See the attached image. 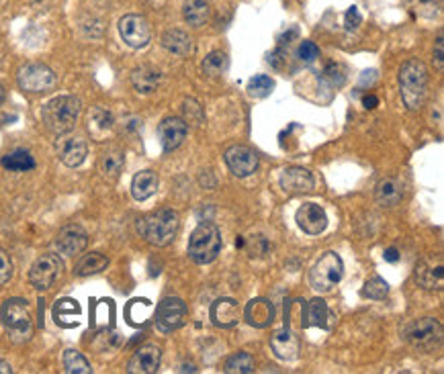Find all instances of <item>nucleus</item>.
I'll list each match as a JSON object with an SVG mask.
<instances>
[{"label": "nucleus", "instance_id": "obj_1", "mask_svg": "<svg viewBox=\"0 0 444 374\" xmlns=\"http://www.w3.org/2000/svg\"><path fill=\"white\" fill-rule=\"evenodd\" d=\"M428 68L422 59H407L399 70V88L402 98L409 111H420L428 96Z\"/></svg>", "mask_w": 444, "mask_h": 374}, {"label": "nucleus", "instance_id": "obj_2", "mask_svg": "<svg viewBox=\"0 0 444 374\" xmlns=\"http://www.w3.org/2000/svg\"><path fill=\"white\" fill-rule=\"evenodd\" d=\"M178 227H181V217L172 209L154 211V213H149V215L142 217L137 221L140 235L146 242H149L152 245H158V247H164L168 243L174 242V238L178 233Z\"/></svg>", "mask_w": 444, "mask_h": 374}, {"label": "nucleus", "instance_id": "obj_3", "mask_svg": "<svg viewBox=\"0 0 444 374\" xmlns=\"http://www.w3.org/2000/svg\"><path fill=\"white\" fill-rule=\"evenodd\" d=\"M80 109H82V105L76 96L64 94V96H56L50 103H45L41 117H43V123L50 132L56 133V135H64L76 127Z\"/></svg>", "mask_w": 444, "mask_h": 374}, {"label": "nucleus", "instance_id": "obj_4", "mask_svg": "<svg viewBox=\"0 0 444 374\" xmlns=\"http://www.w3.org/2000/svg\"><path fill=\"white\" fill-rule=\"evenodd\" d=\"M222 252V231L213 223H199L188 240V256L197 264L213 262Z\"/></svg>", "mask_w": 444, "mask_h": 374}, {"label": "nucleus", "instance_id": "obj_5", "mask_svg": "<svg viewBox=\"0 0 444 374\" xmlns=\"http://www.w3.org/2000/svg\"><path fill=\"white\" fill-rule=\"evenodd\" d=\"M0 321L15 341H27L33 334L31 311L25 299H8L0 309Z\"/></svg>", "mask_w": 444, "mask_h": 374}, {"label": "nucleus", "instance_id": "obj_6", "mask_svg": "<svg viewBox=\"0 0 444 374\" xmlns=\"http://www.w3.org/2000/svg\"><path fill=\"white\" fill-rule=\"evenodd\" d=\"M402 336L414 348L424 350V352H432L443 344V325L434 317L414 319V321L404 325Z\"/></svg>", "mask_w": 444, "mask_h": 374}, {"label": "nucleus", "instance_id": "obj_7", "mask_svg": "<svg viewBox=\"0 0 444 374\" xmlns=\"http://www.w3.org/2000/svg\"><path fill=\"white\" fill-rule=\"evenodd\" d=\"M344 264L336 252H326L309 272V282L317 293H330L338 282L342 281Z\"/></svg>", "mask_w": 444, "mask_h": 374}, {"label": "nucleus", "instance_id": "obj_8", "mask_svg": "<svg viewBox=\"0 0 444 374\" xmlns=\"http://www.w3.org/2000/svg\"><path fill=\"white\" fill-rule=\"evenodd\" d=\"M21 90L29 94H43L54 90L57 84V78L52 68L45 64H27L23 66L17 74Z\"/></svg>", "mask_w": 444, "mask_h": 374}, {"label": "nucleus", "instance_id": "obj_9", "mask_svg": "<svg viewBox=\"0 0 444 374\" xmlns=\"http://www.w3.org/2000/svg\"><path fill=\"white\" fill-rule=\"evenodd\" d=\"M62 270H64V264H62L57 254H43L31 266V270H29V282L38 291H47L62 276Z\"/></svg>", "mask_w": 444, "mask_h": 374}, {"label": "nucleus", "instance_id": "obj_10", "mask_svg": "<svg viewBox=\"0 0 444 374\" xmlns=\"http://www.w3.org/2000/svg\"><path fill=\"white\" fill-rule=\"evenodd\" d=\"M119 35L125 41V45L133 49H142L152 39V29L142 15H125L119 21Z\"/></svg>", "mask_w": 444, "mask_h": 374}, {"label": "nucleus", "instance_id": "obj_11", "mask_svg": "<svg viewBox=\"0 0 444 374\" xmlns=\"http://www.w3.org/2000/svg\"><path fill=\"white\" fill-rule=\"evenodd\" d=\"M185 315V300L178 299V297H166L164 300H160V305L156 309V325H158L160 332L170 334V332H174L183 325Z\"/></svg>", "mask_w": 444, "mask_h": 374}, {"label": "nucleus", "instance_id": "obj_12", "mask_svg": "<svg viewBox=\"0 0 444 374\" xmlns=\"http://www.w3.org/2000/svg\"><path fill=\"white\" fill-rule=\"evenodd\" d=\"M56 153L64 166L78 168L80 164H84V160L89 156V144H86V139H82L78 135L64 133L56 141Z\"/></svg>", "mask_w": 444, "mask_h": 374}, {"label": "nucleus", "instance_id": "obj_13", "mask_svg": "<svg viewBox=\"0 0 444 374\" xmlns=\"http://www.w3.org/2000/svg\"><path fill=\"white\" fill-rule=\"evenodd\" d=\"M225 164L234 176L246 178L258 170V153L248 146H232L225 151Z\"/></svg>", "mask_w": 444, "mask_h": 374}, {"label": "nucleus", "instance_id": "obj_14", "mask_svg": "<svg viewBox=\"0 0 444 374\" xmlns=\"http://www.w3.org/2000/svg\"><path fill=\"white\" fill-rule=\"evenodd\" d=\"M416 281L426 291H440L444 284L443 256L426 258L416 266Z\"/></svg>", "mask_w": 444, "mask_h": 374}, {"label": "nucleus", "instance_id": "obj_15", "mask_svg": "<svg viewBox=\"0 0 444 374\" xmlns=\"http://www.w3.org/2000/svg\"><path fill=\"white\" fill-rule=\"evenodd\" d=\"M278 182H280V188L289 194H305V192H312L315 187L314 174L307 168H299V166L283 170Z\"/></svg>", "mask_w": 444, "mask_h": 374}, {"label": "nucleus", "instance_id": "obj_16", "mask_svg": "<svg viewBox=\"0 0 444 374\" xmlns=\"http://www.w3.org/2000/svg\"><path fill=\"white\" fill-rule=\"evenodd\" d=\"M297 225L307 233V235H319L328 227V215L326 211L315 203H305L297 209Z\"/></svg>", "mask_w": 444, "mask_h": 374}, {"label": "nucleus", "instance_id": "obj_17", "mask_svg": "<svg viewBox=\"0 0 444 374\" xmlns=\"http://www.w3.org/2000/svg\"><path fill=\"white\" fill-rule=\"evenodd\" d=\"M89 243V235L80 225H66L59 229L56 238V247L59 254L64 256H76L80 252H84Z\"/></svg>", "mask_w": 444, "mask_h": 374}, {"label": "nucleus", "instance_id": "obj_18", "mask_svg": "<svg viewBox=\"0 0 444 374\" xmlns=\"http://www.w3.org/2000/svg\"><path fill=\"white\" fill-rule=\"evenodd\" d=\"M160 360H162V350L154 344L142 346L135 354L131 356L130 364H127V373L131 374H154L160 368Z\"/></svg>", "mask_w": 444, "mask_h": 374}, {"label": "nucleus", "instance_id": "obj_19", "mask_svg": "<svg viewBox=\"0 0 444 374\" xmlns=\"http://www.w3.org/2000/svg\"><path fill=\"white\" fill-rule=\"evenodd\" d=\"M158 137L164 151H174L186 137V123L178 117H168L158 125Z\"/></svg>", "mask_w": 444, "mask_h": 374}, {"label": "nucleus", "instance_id": "obj_20", "mask_svg": "<svg viewBox=\"0 0 444 374\" xmlns=\"http://www.w3.org/2000/svg\"><path fill=\"white\" fill-rule=\"evenodd\" d=\"M334 323V313L328 309L326 300L314 299L303 307V327H319V329H330Z\"/></svg>", "mask_w": 444, "mask_h": 374}, {"label": "nucleus", "instance_id": "obj_21", "mask_svg": "<svg viewBox=\"0 0 444 374\" xmlns=\"http://www.w3.org/2000/svg\"><path fill=\"white\" fill-rule=\"evenodd\" d=\"M241 319V307L234 299H217L211 305V321L217 327H234Z\"/></svg>", "mask_w": 444, "mask_h": 374}, {"label": "nucleus", "instance_id": "obj_22", "mask_svg": "<svg viewBox=\"0 0 444 374\" xmlns=\"http://www.w3.org/2000/svg\"><path fill=\"white\" fill-rule=\"evenodd\" d=\"M244 317L252 327H268L275 321V307L268 299H252L244 309Z\"/></svg>", "mask_w": 444, "mask_h": 374}, {"label": "nucleus", "instance_id": "obj_23", "mask_svg": "<svg viewBox=\"0 0 444 374\" xmlns=\"http://www.w3.org/2000/svg\"><path fill=\"white\" fill-rule=\"evenodd\" d=\"M271 348L280 360H287V362L295 360L299 356V337L289 329H280V332H275L271 337Z\"/></svg>", "mask_w": 444, "mask_h": 374}, {"label": "nucleus", "instance_id": "obj_24", "mask_svg": "<svg viewBox=\"0 0 444 374\" xmlns=\"http://www.w3.org/2000/svg\"><path fill=\"white\" fill-rule=\"evenodd\" d=\"M162 82V74L160 70L152 68V66H140L131 72V84L135 88V93L140 94H152L158 90Z\"/></svg>", "mask_w": 444, "mask_h": 374}, {"label": "nucleus", "instance_id": "obj_25", "mask_svg": "<svg viewBox=\"0 0 444 374\" xmlns=\"http://www.w3.org/2000/svg\"><path fill=\"white\" fill-rule=\"evenodd\" d=\"M375 199L383 206H395L404 199V185L397 178H383L375 187Z\"/></svg>", "mask_w": 444, "mask_h": 374}, {"label": "nucleus", "instance_id": "obj_26", "mask_svg": "<svg viewBox=\"0 0 444 374\" xmlns=\"http://www.w3.org/2000/svg\"><path fill=\"white\" fill-rule=\"evenodd\" d=\"M158 190V176L152 170H142L131 180V194L135 201H148Z\"/></svg>", "mask_w": 444, "mask_h": 374}, {"label": "nucleus", "instance_id": "obj_27", "mask_svg": "<svg viewBox=\"0 0 444 374\" xmlns=\"http://www.w3.org/2000/svg\"><path fill=\"white\" fill-rule=\"evenodd\" d=\"M162 45L174 56L185 57L195 52L193 39L188 37L185 31H181V29H168L166 33L162 35Z\"/></svg>", "mask_w": 444, "mask_h": 374}, {"label": "nucleus", "instance_id": "obj_28", "mask_svg": "<svg viewBox=\"0 0 444 374\" xmlns=\"http://www.w3.org/2000/svg\"><path fill=\"white\" fill-rule=\"evenodd\" d=\"M109 266V258L98 254V252H91V254H84L78 262H76V276H93L103 272L105 268Z\"/></svg>", "mask_w": 444, "mask_h": 374}, {"label": "nucleus", "instance_id": "obj_29", "mask_svg": "<svg viewBox=\"0 0 444 374\" xmlns=\"http://www.w3.org/2000/svg\"><path fill=\"white\" fill-rule=\"evenodd\" d=\"M211 8L205 0H186L183 6V17L190 27H203L209 21Z\"/></svg>", "mask_w": 444, "mask_h": 374}, {"label": "nucleus", "instance_id": "obj_30", "mask_svg": "<svg viewBox=\"0 0 444 374\" xmlns=\"http://www.w3.org/2000/svg\"><path fill=\"white\" fill-rule=\"evenodd\" d=\"M0 164L2 168L11 170V172H27V170L35 168V160L27 150L8 151L6 156H2Z\"/></svg>", "mask_w": 444, "mask_h": 374}, {"label": "nucleus", "instance_id": "obj_31", "mask_svg": "<svg viewBox=\"0 0 444 374\" xmlns=\"http://www.w3.org/2000/svg\"><path fill=\"white\" fill-rule=\"evenodd\" d=\"M223 370L227 374H250L256 370V362L248 352H238L225 360Z\"/></svg>", "mask_w": 444, "mask_h": 374}, {"label": "nucleus", "instance_id": "obj_32", "mask_svg": "<svg viewBox=\"0 0 444 374\" xmlns=\"http://www.w3.org/2000/svg\"><path fill=\"white\" fill-rule=\"evenodd\" d=\"M123 164H125V156L121 150H109L103 153L101 162H98V168L101 172L107 176V178H117L123 170Z\"/></svg>", "mask_w": 444, "mask_h": 374}, {"label": "nucleus", "instance_id": "obj_33", "mask_svg": "<svg viewBox=\"0 0 444 374\" xmlns=\"http://www.w3.org/2000/svg\"><path fill=\"white\" fill-rule=\"evenodd\" d=\"M201 68H203V72L207 76L217 78V76H223L227 72V68H229V57L225 56L223 52H211V54L203 59Z\"/></svg>", "mask_w": 444, "mask_h": 374}, {"label": "nucleus", "instance_id": "obj_34", "mask_svg": "<svg viewBox=\"0 0 444 374\" xmlns=\"http://www.w3.org/2000/svg\"><path fill=\"white\" fill-rule=\"evenodd\" d=\"M64 370L70 374H91L93 368L89 360L76 350H66L64 352Z\"/></svg>", "mask_w": 444, "mask_h": 374}, {"label": "nucleus", "instance_id": "obj_35", "mask_svg": "<svg viewBox=\"0 0 444 374\" xmlns=\"http://www.w3.org/2000/svg\"><path fill=\"white\" fill-rule=\"evenodd\" d=\"M273 88H275V82L266 74L254 76L248 82V94L254 96V98H266L268 94L273 93Z\"/></svg>", "mask_w": 444, "mask_h": 374}, {"label": "nucleus", "instance_id": "obj_36", "mask_svg": "<svg viewBox=\"0 0 444 374\" xmlns=\"http://www.w3.org/2000/svg\"><path fill=\"white\" fill-rule=\"evenodd\" d=\"M389 293V284L387 281H383L381 276H375V279H370L367 284H365V288H363V295L365 297H369L372 300H381L387 297Z\"/></svg>", "mask_w": 444, "mask_h": 374}, {"label": "nucleus", "instance_id": "obj_37", "mask_svg": "<svg viewBox=\"0 0 444 374\" xmlns=\"http://www.w3.org/2000/svg\"><path fill=\"white\" fill-rule=\"evenodd\" d=\"M321 82L324 84H328V86H332V88H340L342 84H344V78L346 76L342 74V68L338 66V64H334V62H330V64H326V68L321 70Z\"/></svg>", "mask_w": 444, "mask_h": 374}, {"label": "nucleus", "instance_id": "obj_38", "mask_svg": "<svg viewBox=\"0 0 444 374\" xmlns=\"http://www.w3.org/2000/svg\"><path fill=\"white\" fill-rule=\"evenodd\" d=\"M246 247V252L250 254V258H262L271 252V243L264 235H254L250 238L246 243H241Z\"/></svg>", "mask_w": 444, "mask_h": 374}, {"label": "nucleus", "instance_id": "obj_39", "mask_svg": "<svg viewBox=\"0 0 444 374\" xmlns=\"http://www.w3.org/2000/svg\"><path fill=\"white\" fill-rule=\"evenodd\" d=\"M54 315H56L57 323L62 325L64 317H68V315H80V307H78L76 300L62 299L56 305V309H54Z\"/></svg>", "mask_w": 444, "mask_h": 374}, {"label": "nucleus", "instance_id": "obj_40", "mask_svg": "<svg viewBox=\"0 0 444 374\" xmlns=\"http://www.w3.org/2000/svg\"><path fill=\"white\" fill-rule=\"evenodd\" d=\"M91 123H93L96 129L107 132V129L113 127V115L107 109H103V107H96L93 115H91Z\"/></svg>", "mask_w": 444, "mask_h": 374}, {"label": "nucleus", "instance_id": "obj_41", "mask_svg": "<svg viewBox=\"0 0 444 374\" xmlns=\"http://www.w3.org/2000/svg\"><path fill=\"white\" fill-rule=\"evenodd\" d=\"M297 54H299V59H301L303 64H314L315 59L319 57V47L315 45L314 41H301Z\"/></svg>", "mask_w": 444, "mask_h": 374}, {"label": "nucleus", "instance_id": "obj_42", "mask_svg": "<svg viewBox=\"0 0 444 374\" xmlns=\"http://www.w3.org/2000/svg\"><path fill=\"white\" fill-rule=\"evenodd\" d=\"M13 276V262L8 258V254L4 250H0V286L6 284Z\"/></svg>", "mask_w": 444, "mask_h": 374}, {"label": "nucleus", "instance_id": "obj_43", "mask_svg": "<svg viewBox=\"0 0 444 374\" xmlns=\"http://www.w3.org/2000/svg\"><path fill=\"white\" fill-rule=\"evenodd\" d=\"M440 6H443V0H418V11L428 17L436 15L440 11Z\"/></svg>", "mask_w": 444, "mask_h": 374}, {"label": "nucleus", "instance_id": "obj_44", "mask_svg": "<svg viewBox=\"0 0 444 374\" xmlns=\"http://www.w3.org/2000/svg\"><path fill=\"white\" fill-rule=\"evenodd\" d=\"M360 23H363L360 11H358L356 6H351V8L346 11V15H344V25H346V29H356Z\"/></svg>", "mask_w": 444, "mask_h": 374}, {"label": "nucleus", "instance_id": "obj_45", "mask_svg": "<svg viewBox=\"0 0 444 374\" xmlns=\"http://www.w3.org/2000/svg\"><path fill=\"white\" fill-rule=\"evenodd\" d=\"M434 62H436V68L443 72L444 68V41H443V33L438 35L436 39V45H434Z\"/></svg>", "mask_w": 444, "mask_h": 374}, {"label": "nucleus", "instance_id": "obj_46", "mask_svg": "<svg viewBox=\"0 0 444 374\" xmlns=\"http://www.w3.org/2000/svg\"><path fill=\"white\" fill-rule=\"evenodd\" d=\"M363 105H365V109H377L379 98H377L375 94H367V96L363 98Z\"/></svg>", "mask_w": 444, "mask_h": 374}, {"label": "nucleus", "instance_id": "obj_47", "mask_svg": "<svg viewBox=\"0 0 444 374\" xmlns=\"http://www.w3.org/2000/svg\"><path fill=\"white\" fill-rule=\"evenodd\" d=\"M385 260L391 264H395L399 260V252H397L395 247H389V250H385Z\"/></svg>", "mask_w": 444, "mask_h": 374}, {"label": "nucleus", "instance_id": "obj_48", "mask_svg": "<svg viewBox=\"0 0 444 374\" xmlns=\"http://www.w3.org/2000/svg\"><path fill=\"white\" fill-rule=\"evenodd\" d=\"M0 373H11V366L6 362H0Z\"/></svg>", "mask_w": 444, "mask_h": 374}, {"label": "nucleus", "instance_id": "obj_49", "mask_svg": "<svg viewBox=\"0 0 444 374\" xmlns=\"http://www.w3.org/2000/svg\"><path fill=\"white\" fill-rule=\"evenodd\" d=\"M4 98H6V94H4V88L0 86V105L4 103Z\"/></svg>", "mask_w": 444, "mask_h": 374}]
</instances>
